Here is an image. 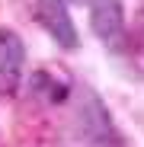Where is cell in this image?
<instances>
[{
	"label": "cell",
	"instance_id": "obj_3",
	"mask_svg": "<svg viewBox=\"0 0 144 147\" xmlns=\"http://www.w3.org/2000/svg\"><path fill=\"white\" fill-rule=\"evenodd\" d=\"M90 29L106 45H118L125 38V7L122 0H90Z\"/></svg>",
	"mask_w": 144,
	"mask_h": 147
},
{
	"label": "cell",
	"instance_id": "obj_2",
	"mask_svg": "<svg viewBox=\"0 0 144 147\" xmlns=\"http://www.w3.org/2000/svg\"><path fill=\"white\" fill-rule=\"evenodd\" d=\"M26 70V42L16 29L0 26V96H13Z\"/></svg>",
	"mask_w": 144,
	"mask_h": 147
},
{
	"label": "cell",
	"instance_id": "obj_4",
	"mask_svg": "<svg viewBox=\"0 0 144 147\" xmlns=\"http://www.w3.org/2000/svg\"><path fill=\"white\" fill-rule=\"evenodd\" d=\"M29 93L35 99H42L45 106H61L67 99V93H70V80L64 74H58V70L42 67V70H35L29 77Z\"/></svg>",
	"mask_w": 144,
	"mask_h": 147
},
{
	"label": "cell",
	"instance_id": "obj_1",
	"mask_svg": "<svg viewBox=\"0 0 144 147\" xmlns=\"http://www.w3.org/2000/svg\"><path fill=\"white\" fill-rule=\"evenodd\" d=\"M32 10H35V19L39 26L51 35L61 48L74 51L80 45V35H77V26L70 19V10H67V0H32Z\"/></svg>",
	"mask_w": 144,
	"mask_h": 147
}]
</instances>
